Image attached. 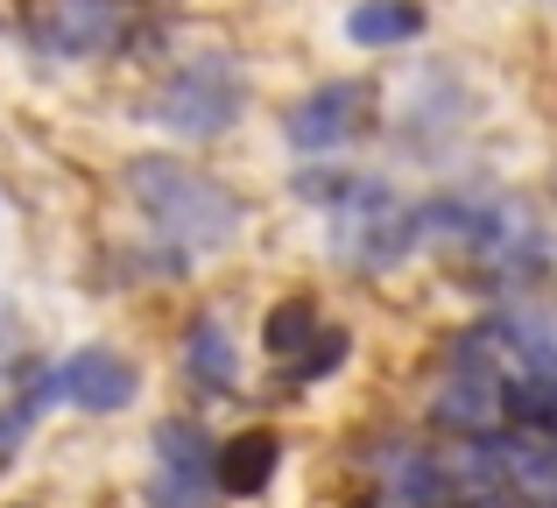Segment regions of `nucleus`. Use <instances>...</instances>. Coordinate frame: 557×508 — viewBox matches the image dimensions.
Segmentation results:
<instances>
[{"mask_svg":"<svg viewBox=\"0 0 557 508\" xmlns=\"http://www.w3.org/2000/svg\"><path fill=\"white\" fill-rule=\"evenodd\" d=\"M127 28V0H42L36 22H28V42L42 57H92L113 50Z\"/></svg>","mask_w":557,"mask_h":508,"instance_id":"0eeeda50","label":"nucleus"},{"mask_svg":"<svg viewBox=\"0 0 557 508\" xmlns=\"http://www.w3.org/2000/svg\"><path fill=\"white\" fill-rule=\"evenodd\" d=\"M283 467V438L275 431H240V438H219V487L233 501H255L261 487Z\"/></svg>","mask_w":557,"mask_h":508,"instance_id":"1a4fd4ad","label":"nucleus"},{"mask_svg":"<svg viewBox=\"0 0 557 508\" xmlns=\"http://www.w3.org/2000/svg\"><path fill=\"white\" fill-rule=\"evenodd\" d=\"M42 374H50V396L85 417H113L141 396V368L127 354H113V346H78V354H64Z\"/></svg>","mask_w":557,"mask_h":508,"instance_id":"423d86ee","label":"nucleus"},{"mask_svg":"<svg viewBox=\"0 0 557 508\" xmlns=\"http://www.w3.org/2000/svg\"><path fill=\"white\" fill-rule=\"evenodd\" d=\"M409 36H423V0H360L346 14V42L360 50H403Z\"/></svg>","mask_w":557,"mask_h":508,"instance_id":"9d476101","label":"nucleus"},{"mask_svg":"<svg viewBox=\"0 0 557 508\" xmlns=\"http://www.w3.org/2000/svg\"><path fill=\"white\" fill-rule=\"evenodd\" d=\"M50 374H36V382L28 388H14L8 402H0V473L14 467V459H22V445H28V431H36V417L50 410Z\"/></svg>","mask_w":557,"mask_h":508,"instance_id":"f8f14e48","label":"nucleus"},{"mask_svg":"<svg viewBox=\"0 0 557 508\" xmlns=\"http://www.w3.org/2000/svg\"><path fill=\"white\" fill-rule=\"evenodd\" d=\"M318 339H325V325H318V303H311V297L275 303V311H269V325H261V346H269V354L283 360V368H289V360H304Z\"/></svg>","mask_w":557,"mask_h":508,"instance_id":"9b49d317","label":"nucleus"},{"mask_svg":"<svg viewBox=\"0 0 557 508\" xmlns=\"http://www.w3.org/2000/svg\"><path fill=\"white\" fill-rule=\"evenodd\" d=\"M184 382L198 388L205 402L233 396L240 388V354H233V325L219 311H198L184 325Z\"/></svg>","mask_w":557,"mask_h":508,"instance_id":"6e6552de","label":"nucleus"},{"mask_svg":"<svg viewBox=\"0 0 557 508\" xmlns=\"http://www.w3.org/2000/svg\"><path fill=\"white\" fill-rule=\"evenodd\" d=\"M297 198H311V206L332 212V248L354 261V269L381 275L423 240V206H403L368 170H304Z\"/></svg>","mask_w":557,"mask_h":508,"instance_id":"f03ea898","label":"nucleus"},{"mask_svg":"<svg viewBox=\"0 0 557 508\" xmlns=\"http://www.w3.org/2000/svg\"><path fill=\"white\" fill-rule=\"evenodd\" d=\"M354 354V332H339V325H325V339L311 346V354L304 360H289V382H325L332 368H339V360Z\"/></svg>","mask_w":557,"mask_h":508,"instance_id":"ddd939ff","label":"nucleus"},{"mask_svg":"<svg viewBox=\"0 0 557 508\" xmlns=\"http://www.w3.org/2000/svg\"><path fill=\"white\" fill-rule=\"evenodd\" d=\"M240 113H247V71H240V57H226V50H198L190 64L170 71L149 99V121L170 127V135H184V141H219Z\"/></svg>","mask_w":557,"mask_h":508,"instance_id":"7ed1b4c3","label":"nucleus"},{"mask_svg":"<svg viewBox=\"0 0 557 508\" xmlns=\"http://www.w3.org/2000/svg\"><path fill=\"white\" fill-rule=\"evenodd\" d=\"M219 487V438H205L198 417L156 424V467H149V508H212Z\"/></svg>","mask_w":557,"mask_h":508,"instance_id":"20e7f679","label":"nucleus"},{"mask_svg":"<svg viewBox=\"0 0 557 508\" xmlns=\"http://www.w3.org/2000/svg\"><path fill=\"white\" fill-rule=\"evenodd\" d=\"M127 198L163 240H177V255H219L247 234V198H233L212 170L177 163V156H135Z\"/></svg>","mask_w":557,"mask_h":508,"instance_id":"f257e3e1","label":"nucleus"},{"mask_svg":"<svg viewBox=\"0 0 557 508\" xmlns=\"http://www.w3.org/2000/svg\"><path fill=\"white\" fill-rule=\"evenodd\" d=\"M374 127V85L368 78H325L283 113V135L289 149L304 156H325V149H346Z\"/></svg>","mask_w":557,"mask_h":508,"instance_id":"39448f33","label":"nucleus"}]
</instances>
